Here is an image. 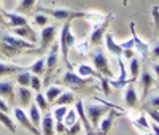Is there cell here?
I'll return each mask as SVG.
<instances>
[{
    "label": "cell",
    "mask_w": 159,
    "mask_h": 135,
    "mask_svg": "<svg viewBox=\"0 0 159 135\" xmlns=\"http://www.w3.org/2000/svg\"><path fill=\"white\" fill-rule=\"evenodd\" d=\"M69 111V106L67 105H56V108L52 110V118H54V121L56 123H62L64 121V116H65V113Z\"/></svg>",
    "instance_id": "30"
},
{
    "label": "cell",
    "mask_w": 159,
    "mask_h": 135,
    "mask_svg": "<svg viewBox=\"0 0 159 135\" xmlns=\"http://www.w3.org/2000/svg\"><path fill=\"white\" fill-rule=\"evenodd\" d=\"M119 46H121L123 49H126V48H134V40H132V37L129 38V40H126V42H121V43H118Z\"/></svg>",
    "instance_id": "39"
},
{
    "label": "cell",
    "mask_w": 159,
    "mask_h": 135,
    "mask_svg": "<svg viewBox=\"0 0 159 135\" xmlns=\"http://www.w3.org/2000/svg\"><path fill=\"white\" fill-rule=\"evenodd\" d=\"M0 97L7 99L10 103H15L16 102V94H15V84L11 81L2 79L0 81Z\"/></svg>",
    "instance_id": "12"
},
{
    "label": "cell",
    "mask_w": 159,
    "mask_h": 135,
    "mask_svg": "<svg viewBox=\"0 0 159 135\" xmlns=\"http://www.w3.org/2000/svg\"><path fill=\"white\" fill-rule=\"evenodd\" d=\"M148 116L154 121V123L159 124V111L157 110H148Z\"/></svg>",
    "instance_id": "41"
},
{
    "label": "cell",
    "mask_w": 159,
    "mask_h": 135,
    "mask_svg": "<svg viewBox=\"0 0 159 135\" xmlns=\"http://www.w3.org/2000/svg\"><path fill=\"white\" fill-rule=\"evenodd\" d=\"M129 72H130V78H129V83H135L139 75H140V61L134 56L129 62Z\"/></svg>",
    "instance_id": "23"
},
{
    "label": "cell",
    "mask_w": 159,
    "mask_h": 135,
    "mask_svg": "<svg viewBox=\"0 0 159 135\" xmlns=\"http://www.w3.org/2000/svg\"><path fill=\"white\" fill-rule=\"evenodd\" d=\"M30 78H32V73H30L27 69H25V70H22V72L18 73V76H16V83H18L19 86L29 88V86H30Z\"/></svg>",
    "instance_id": "29"
},
{
    "label": "cell",
    "mask_w": 159,
    "mask_h": 135,
    "mask_svg": "<svg viewBox=\"0 0 159 135\" xmlns=\"http://www.w3.org/2000/svg\"><path fill=\"white\" fill-rule=\"evenodd\" d=\"M124 102L129 108H137L139 106V96H137V91L135 88L129 84L126 88V92H124Z\"/></svg>",
    "instance_id": "21"
},
{
    "label": "cell",
    "mask_w": 159,
    "mask_h": 135,
    "mask_svg": "<svg viewBox=\"0 0 159 135\" xmlns=\"http://www.w3.org/2000/svg\"><path fill=\"white\" fill-rule=\"evenodd\" d=\"M40 11L48 15L49 18H54L57 21H62V22H70L73 19H80V18H88L89 13H84V11H78V10H73V8H52V7H43L40 8Z\"/></svg>",
    "instance_id": "2"
},
{
    "label": "cell",
    "mask_w": 159,
    "mask_h": 135,
    "mask_svg": "<svg viewBox=\"0 0 159 135\" xmlns=\"http://www.w3.org/2000/svg\"><path fill=\"white\" fill-rule=\"evenodd\" d=\"M139 78H140V88H142V99L147 102V94L151 89V84L154 83L153 73L148 72V70H143V72H140Z\"/></svg>",
    "instance_id": "13"
},
{
    "label": "cell",
    "mask_w": 159,
    "mask_h": 135,
    "mask_svg": "<svg viewBox=\"0 0 159 135\" xmlns=\"http://www.w3.org/2000/svg\"><path fill=\"white\" fill-rule=\"evenodd\" d=\"M40 126H42V135H54L56 121L51 113H45V116H42V124Z\"/></svg>",
    "instance_id": "16"
},
{
    "label": "cell",
    "mask_w": 159,
    "mask_h": 135,
    "mask_svg": "<svg viewBox=\"0 0 159 135\" xmlns=\"http://www.w3.org/2000/svg\"><path fill=\"white\" fill-rule=\"evenodd\" d=\"M156 110H157V111H159V108H156Z\"/></svg>",
    "instance_id": "50"
},
{
    "label": "cell",
    "mask_w": 159,
    "mask_h": 135,
    "mask_svg": "<svg viewBox=\"0 0 159 135\" xmlns=\"http://www.w3.org/2000/svg\"><path fill=\"white\" fill-rule=\"evenodd\" d=\"M76 118H78V115H76V110H72V108H69V111L65 113V116H64V126L65 127H70V126H73L75 123H76Z\"/></svg>",
    "instance_id": "33"
},
{
    "label": "cell",
    "mask_w": 159,
    "mask_h": 135,
    "mask_svg": "<svg viewBox=\"0 0 159 135\" xmlns=\"http://www.w3.org/2000/svg\"><path fill=\"white\" fill-rule=\"evenodd\" d=\"M57 54H59V45H52L48 51V56L45 57V83H48L51 75L54 73L56 67H57Z\"/></svg>",
    "instance_id": "5"
},
{
    "label": "cell",
    "mask_w": 159,
    "mask_h": 135,
    "mask_svg": "<svg viewBox=\"0 0 159 135\" xmlns=\"http://www.w3.org/2000/svg\"><path fill=\"white\" fill-rule=\"evenodd\" d=\"M153 19H154V27L159 35V7H153Z\"/></svg>",
    "instance_id": "37"
},
{
    "label": "cell",
    "mask_w": 159,
    "mask_h": 135,
    "mask_svg": "<svg viewBox=\"0 0 159 135\" xmlns=\"http://www.w3.org/2000/svg\"><path fill=\"white\" fill-rule=\"evenodd\" d=\"M111 18H113V15H110L108 18H105L102 24L96 25L94 29H92L91 38H89V43H91L92 46H100L102 40H103V35H105V32H107V25L110 24V19H111Z\"/></svg>",
    "instance_id": "9"
},
{
    "label": "cell",
    "mask_w": 159,
    "mask_h": 135,
    "mask_svg": "<svg viewBox=\"0 0 159 135\" xmlns=\"http://www.w3.org/2000/svg\"><path fill=\"white\" fill-rule=\"evenodd\" d=\"M0 123H2L10 132H13V133L16 132V124H15V121H13V119L8 116V113L0 111Z\"/></svg>",
    "instance_id": "32"
},
{
    "label": "cell",
    "mask_w": 159,
    "mask_h": 135,
    "mask_svg": "<svg viewBox=\"0 0 159 135\" xmlns=\"http://www.w3.org/2000/svg\"><path fill=\"white\" fill-rule=\"evenodd\" d=\"M0 111H5V113H8V111H10V106H8L7 100H3L2 97H0Z\"/></svg>",
    "instance_id": "42"
},
{
    "label": "cell",
    "mask_w": 159,
    "mask_h": 135,
    "mask_svg": "<svg viewBox=\"0 0 159 135\" xmlns=\"http://www.w3.org/2000/svg\"><path fill=\"white\" fill-rule=\"evenodd\" d=\"M156 88H157V89H159V83H157V86H156Z\"/></svg>",
    "instance_id": "49"
},
{
    "label": "cell",
    "mask_w": 159,
    "mask_h": 135,
    "mask_svg": "<svg viewBox=\"0 0 159 135\" xmlns=\"http://www.w3.org/2000/svg\"><path fill=\"white\" fill-rule=\"evenodd\" d=\"M0 48H2L3 54H7V56L13 57L16 56V54L22 52V51H35V45L27 42V40H22L16 35L13 34H0ZM40 51V49H37Z\"/></svg>",
    "instance_id": "1"
},
{
    "label": "cell",
    "mask_w": 159,
    "mask_h": 135,
    "mask_svg": "<svg viewBox=\"0 0 159 135\" xmlns=\"http://www.w3.org/2000/svg\"><path fill=\"white\" fill-rule=\"evenodd\" d=\"M139 124L142 127H145V129H148V123H147V118H145V116H140L139 118Z\"/></svg>",
    "instance_id": "44"
},
{
    "label": "cell",
    "mask_w": 159,
    "mask_h": 135,
    "mask_svg": "<svg viewBox=\"0 0 159 135\" xmlns=\"http://www.w3.org/2000/svg\"><path fill=\"white\" fill-rule=\"evenodd\" d=\"M42 79H40V76H37V75H32V78H30V88H32V91H37V92H40V89H42Z\"/></svg>",
    "instance_id": "35"
},
{
    "label": "cell",
    "mask_w": 159,
    "mask_h": 135,
    "mask_svg": "<svg viewBox=\"0 0 159 135\" xmlns=\"http://www.w3.org/2000/svg\"><path fill=\"white\" fill-rule=\"evenodd\" d=\"M62 88L61 86H51V88H48L46 89V94H45V97L48 99V102L49 103H52V102H54L59 96H61V94H62Z\"/></svg>",
    "instance_id": "31"
},
{
    "label": "cell",
    "mask_w": 159,
    "mask_h": 135,
    "mask_svg": "<svg viewBox=\"0 0 159 135\" xmlns=\"http://www.w3.org/2000/svg\"><path fill=\"white\" fill-rule=\"evenodd\" d=\"M57 34V27L56 25H45L42 27V32H40V51H45L51 46L52 40L56 38Z\"/></svg>",
    "instance_id": "8"
},
{
    "label": "cell",
    "mask_w": 159,
    "mask_h": 135,
    "mask_svg": "<svg viewBox=\"0 0 159 135\" xmlns=\"http://www.w3.org/2000/svg\"><path fill=\"white\" fill-rule=\"evenodd\" d=\"M115 118H116V111H108V116H105L100 119L99 123V135H107L110 132V129L113 127V123H115Z\"/></svg>",
    "instance_id": "17"
},
{
    "label": "cell",
    "mask_w": 159,
    "mask_h": 135,
    "mask_svg": "<svg viewBox=\"0 0 159 135\" xmlns=\"http://www.w3.org/2000/svg\"><path fill=\"white\" fill-rule=\"evenodd\" d=\"M35 105L38 106V110L40 111H48V108H49V102H48V99L45 97V94H42V92H37L35 94Z\"/></svg>",
    "instance_id": "28"
},
{
    "label": "cell",
    "mask_w": 159,
    "mask_h": 135,
    "mask_svg": "<svg viewBox=\"0 0 159 135\" xmlns=\"http://www.w3.org/2000/svg\"><path fill=\"white\" fill-rule=\"evenodd\" d=\"M37 0H21L16 7V13L19 15H27V13H32V10L35 8Z\"/></svg>",
    "instance_id": "25"
},
{
    "label": "cell",
    "mask_w": 159,
    "mask_h": 135,
    "mask_svg": "<svg viewBox=\"0 0 159 135\" xmlns=\"http://www.w3.org/2000/svg\"><path fill=\"white\" fill-rule=\"evenodd\" d=\"M151 129H153V132H154V135H159V124L157 123H151Z\"/></svg>",
    "instance_id": "45"
},
{
    "label": "cell",
    "mask_w": 159,
    "mask_h": 135,
    "mask_svg": "<svg viewBox=\"0 0 159 135\" xmlns=\"http://www.w3.org/2000/svg\"><path fill=\"white\" fill-rule=\"evenodd\" d=\"M92 64H94L96 70L102 76H105V78H111L113 76V72H111L110 65H108V57L105 56V52L102 49H97L94 54H92Z\"/></svg>",
    "instance_id": "3"
},
{
    "label": "cell",
    "mask_w": 159,
    "mask_h": 135,
    "mask_svg": "<svg viewBox=\"0 0 159 135\" xmlns=\"http://www.w3.org/2000/svg\"><path fill=\"white\" fill-rule=\"evenodd\" d=\"M48 21H49V16L45 15V13H42V11H38L37 15L34 16V22H35L37 25H40V27L48 25Z\"/></svg>",
    "instance_id": "34"
},
{
    "label": "cell",
    "mask_w": 159,
    "mask_h": 135,
    "mask_svg": "<svg viewBox=\"0 0 159 135\" xmlns=\"http://www.w3.org/2000/svg\"><path fill=\"white\" fill-rule=\"evenodd\" d=\"M75 100H76V97H75V94L73 92H70V91H62V94L54 100V103L56 105H72V103H75Z\"/></svg>",
    "instance_id": "24"
},
{
    "label": "cell",
    "mask_w": 159,
    "mask_h": 135,
    "mask_svg": "<svg viewBox=\"0 0 159 135\" xmlns=\"http://www.w3.org/2000/svg\"><path fill=\"white\" fill-rule=\"evenodd\" d=\"M0 3H2V0H0ZM0 24H7L3 19V15H2V7H0Z\"/></svg>",
    "instance_id": "47"
},
{
    "label": "cell",
    "mask_w": 159,
    "mask_h": 135,
    "mask_svg": "<svg viewBox=\"0 0 159 135\" xmlns=\"http://www.w3.org/2000/svg\"><path fill=\"white\" fill-rule=\"evenodd\" d=\"M103 40H105V46H107L108 52H111L113 56H116V57H123V48L115 42V38H113V35L110 32H105Z\"/></svg>",
    "instance_id": "15"
},
{
    "label": "cell",
    "mask_w": 159,
    "mask_h": 135,
    "mask_svg": "<svg viewBox=\"0 0 159 135\" xmlns=\"http://www.w3.org/2000/svg\"><path fill=\"white\" fill-rule=\"evenodd\" d=\"M62 83L65 86H72V88H84V86L92 83V78H83V76H80L76 72L67 70L64 73V76H62Z\"/></svg>",
    "instance_id": "6"
},
{
    "label": "cell",
    "mask_w": 159,
    "mask_h": 135,
    "mask_svg": "<svg viewBox=\"0 0 159 135\" xmlns=\"http://www.w3.org/2000/svg\"><path fill=\"white\" fill-rule=\"evenodd\" d=\"M148 106L150 108H159V96H151L148 99Z\"/></svg>",
    "instance_id": "38"
},
{
    "label": "cell",
    "mask_w": 159,
    "mask_h": 135,
    "mask_svg": "<svg viewBox=\"0 0 159 135\" xmlns=\"http://www.w3.org/2000/svg\"><path fill=\"white\" fill-rule=\"evenodd\" d=\"M13 35H16L22 40H27L30 43H35L38 40V35L35 34V30L27 24V25H21V27H13Z\"/></svg>",
    "instance_id": "10"
},
{
    "label": "cell",
    "mask_w": 159,
    "mask_h": 135,
    "mask_svg": "<svg viewBox=\"0 0 159 135\" xmlns=\"http://www.w3.org/2000/svg\"><path fill=\"white\" fill-rule=\"evenodd\" d=\"M13 115H15V119L19 123V126H22L24 129H27L32 135H42V132H40V129H37L34 124H32V121L29 119V116L24 113L22 108L16 106L15 110H13Z\"/></svg>",
    "instance_id": "7"
},
{
    "label": "cell",
    "mask_w": 159,
    "mask_h": 135,
    "mask_svg": "<svg viewBox=\"0 0 159 135\" xmlns=\"http://www.w3.org/2000/svg\"><path fill=\"white\" fill-rule=\"evenodd\" d=\"M123 56L132 59V57H134V48H126V49H123Z\"/></svg>",
    "instance_id": "43"
},
{
    "label": "cell",
    "mask_w": 159,
    "mask_h": 135,
    "mask_svg": "<svg viewBox=\"0 0 159 135\" xmlns=\"http://www.w3.org/2000/svg\"><path fill=\"white\" fill-rule=\"evenodd\" d=\"M2 15H3V19H8V25L11 27H21V25H27L29 21L24 15H19L16 11H5L2 10Z\"/></svg>",
    "instance_id": "11"
},
{
    "label": "cell",
    "mask_w": 159,
    "mask_h": 135,
    "mask_svg": "<svg viewBox=\"0 0 159 135\" xmlns=\"http://www.w3.org/2000/svg\"><path fill=\"white\" fill-rule=\"evenodd\" d=\"M16 97H18V102L21 106H29L32 99H34V94L29 88H25V86H19L18 91H16Z\"/></svg>",
    "instance_id": "18"
},
{
    "label": "cell",
    "mask_w": 159,
    "mask_h": 135,
    "mask_svg": "<svg viewBox=\"0 0 159 135\" xmlns=\"http://www.w3.org/2000/svg\"><path fill=\"white\" fill-rule=\"evenodd\" d=\"M75 110H76V115L81 118V121H83V127H84V130H86V133L88 135H94V127H92L91 124H89V121H88V118H86V113H84V106H83V102L81 100H75Z\"/></svg>",
    "instance_id": "19"
},
{
    "label": "cell",
    "mask_w": 159,
    "mask_h": 135,
    "mask_svg": "<svg viewBox=\"0 0 159 135\" xmlns=\"http://www.w3.org/2000/svg\"><path fill=\"white\" fill-rule=\"evenodd\" d=\"M150 56H151L153 59H159V43H156V45L151 48V51H150Z\"/></svg>",
    "instance_id": "40"
},
{
    "label": "cell",
    "mask_w": 159,
    "mask_h": 135,
    "mask_svg": "<svg viewBox=\"0 0 159 135\" xmlns=\"http://www.w3.org/2000/svg\"><path fill=\"white\" fill-rule=\"evenodd\" d=\"M84 113H86V118L89 121V124L94 129H97L100 119L108 113V106L107 105H88Z\"/></svg>",
    "instance_id": "4"
},
{
    "label": "cell",
    "mask_w": 159,
    "mask_h": 135,
    "mask_svg": "<svg viewBox=\"0 0 159 135\" xmlns=\"http://www.w3.org/2000/svg\"><path fill=\"white\" fill-rule=\"evenodd\" d=\"M27 116H29V119L32 121V124H34L37 129H40V124H42V113H40V110H38L37 105H32V106L29 108Z\"/></svg>",
    "instance_id": "26"
},
{
    "label": "cell",
    "mask_w": 159,
    "mask_h": 135,
    "mask_svg": "<svg viewBox=\"0 0 159 135\" xmlns=\"http://www.w3.org/2000/svg\"><path fill=\"white\" fill-rule=\"evenodd\" d=\"M153 72H154L156 78L159 79V64H154V65H153Z\"/></svg>",
    "instance_id": "46"
},
{
    "label": "cell",
    "mask_w": 159,
    "mask_h": 135,
    "mask_svg": "<svg viewBox=\"0 0 159 135\" xmlns=\"http://www.w3.org/2000/svg\"><path fill=\"white\" fill-rule=\"evenodd\" d=\"M130 37H132V40H134V46L139 49V52L142 54V56H145L147 57L148 54H150V45L147 43V42H143V40H140L139 38V35L135 34V25H134V22H130Z\"/></svg>",
    "instance_id": "14"
},
{
    "label": "cell",
    "mask_w": 159,
    "mask_h": 135,
    "mask_svg": "<svg viewBox=\"0 0 159 135\" xmlns=\"http://www.w3.org/2000/svg\"><path fill=\"white\" fill-rule=\"evenodd\" d=\"M65 132H67V135H78L80 132H81V124H80L78 121H76V123H75L73 126H70Z\"/></svg>",
    "instance_id": "36"
},
{
    "label": "cell",
    "mask_w": 159,
    "mask_h": 135,
    "mask_svg": "<svg viewBox=\"0 0 159 135\" xmlns=\"http://www.w3.org/2000/svg\"><path fill=\"white\" fill-rule=\"evenodd\" d=\"M22 70H25V67H19V65H15V64H7V62H0V78L19 73Z\"/></svg>",
    "instance_id": "22"
},
{
    "label": "cell",
    "mask_w": 159,
    "mask_h": 135,
    "mask_svg": "<svg viewBox=\"0 0 159 135\" xmlns=\"http://www.w3.org/2000/svg\"><path fill=\"white\" fill-rule=\"evenodd\" d=\"M29 72H32V75H37V76H42L43 73H45V57H40V59H37L29 69H27Z\"/></svg>",
    "instance_id": "27"
},
{
    "label": "cell",
    "mask_w": 159,
    "mask_h": 135,
    "mask_svg": "<svg viewBox=\"0 0 159 135\" xmlns=\"http://www.w3.org/2000/svg\"><path fill=\"white\" fill-rule=\"evenodd\" d=\"M76 73L80 76H83V78H92V79H102L103 76L94 69V67H91V65H86V64H81V65H78V69H76Z\"/></svg>",
    "instance_id": "20"
},
{
    "label": "cell",
    "mask_w": 159,
    "mask_h": 135,
    "mask_svg": "<svg viewBox=\"0 0 159 135\" xmlns=\"http://www.w3.org/2000/svg\"><path fill=\"white\" fill-rule=\"evenodd\" d=\"M123 5H124V7H127V0H123Z\"/></svg>",
    "instance_id": "48"
}]
</instances>
